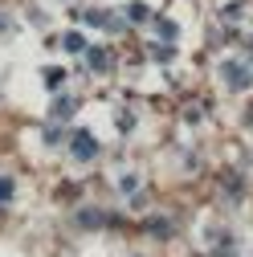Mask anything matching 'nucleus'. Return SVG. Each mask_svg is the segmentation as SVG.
<instances>
[{
  "mask_svg": "<svg viewBox=\"0 0 253 257\" xmlns=\"http://www.w3.org/2000/svg\"><path fill=\"white\" fill-rule=\"evenodd\" d=\"M13 196V180H0V200H9Z\"/></svg>",
  "mask_w": 253,
  "mask_h": 257,
  "instance_id": "f257e3e1",
  "label": "nucleus"
}]
</instances>
